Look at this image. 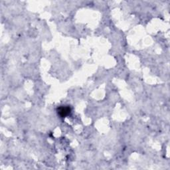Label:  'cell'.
I'll use <instances>...</instances> for the list:
<instances>
[{"label": "cell", "instance_id": "cell-1", "mask_svg": "<svg viewBox=\"0 0 170 170\" xmlns=\"http://www.w3.org/2000/svg\"><path fill=\"white\" fill-rule=\"evenodd\" d=\"M71 108L69 106H61L58 109V113L61 117H65L70 114Z\"/></svg>", "mask_w": 170, "mask_h": 170}]
</instances>
